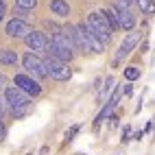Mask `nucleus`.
<instances>
[{
	"label": "nucleus",
	"instance_id": "1",
	"mask_svg": "<svg viewBox=\"0 0 155 155\" xmlns=\"http://www.w3.org/2000/svg\"><path fill=\"white\" fill-rule=\"evenodd\" d=\"M44 53H46L48 57H53V59L64 61V64H70V61L74 59V48H72L70 39L66 37L64 28L50 37V42L46 44V50H44Z\"/></svg>",
	"mask_w": 155,
	"mask_h": 155
},
{
	"label": "nucleus",
	"instance_id": "2",
	"mask_svg": "<svg viewBox=\"0 0 155 155\" xmlns=\"http://www.w3.org/2000/svg\"><path fill=\"white\" fill-rule=\"evenodd\" d=\"M5 98H7V105L11 107L13 116H24L28 105H31V96L26 92H22L20 87H15V85L5 87Z\"/></svg>",
	"mask_w": 155,
	"mask_h": 155
},
{
	"label": "nucleus",
	"instance_id": "3",
	"mask_svg": "<svg viewBox=\"0 0 155 155\" xmlns=\"http://www.w3.org/2000/svg\"><path fill=\"white\" fill-rule=\"evenodd\" d=\"M85 22L92 26V31L96 33V37L101 39L103 44H107L109 39H111V33H114V31H111V26L107 24L105 15H103L101 11H92V13L87 15V20H85Z\"/></svg>",
	"mask_w": 155,
	"mask_h": 155
},
{
	"label": "nucleus",
	"instance_id": "4",
	"mask_svg": "<svg viewBox=\"0 0 155 155\" xmlns=\"http://www.w3.org/2000/svg\"><path fill=\"white\" fill-rule=\"evenodd\" d=\"M22 68L26 70V74L28 77H33V79H46L48 74H46V66H44V59H39L35 53H24V57H22Z\"/></svg>",
	"mask_w": 155,
	"mask_h": 155
},
{
	"label": "nucleus",
	"instance_id": "5",
	"mask_svg": "<svg viewBox=\"0 0 155 155\" xmlns=\"http://www.w3.org/2000/svg\"><path fill=\"white\" fill-rule=\"evenodd\" d=\"M44 66H46V74L55 81H68L72 77V70L68 68V64H64L59 59L48 57V59H44Z\"/></svg>",
	"mask_w": 155,
	"mask_h": 155
},
{
	"label": "nucleus",
	"instance_id": "6",
	"mask_svg": "<svg viewBox=\"0 0 155 155\" xmlns=\"http://www.w3.org/2000/svg\"><path fill=\"white\" fill-rule=\"evenodd\" d=\"M77 28H79L81 37H83V42L87 44V50H92V53H96V55H101L103 50H105V44L96 37V33L92 31V26H90L87 22H79Z\"/></svg>",
	"mask_w": 155,
	"mask_h": 155
},
{
	"label": "nucleus",
	"instance_id": "7",
	"mask_svg": "<svg viewBox=\"0 0 155 155\" xmlns=\"http://www.w3.org/2000/svg\"><path fill=\"white\" fill-rule=\"evenodd\" d=\"M13 83H15V87L26 92L28 96H39V94H42V85H39V81L33 79V77H28L26 72H24V74H15Z\"/></svg>",
	"mask_w": 155,
	"mask_h": 155
},
{
	"label": "nucleus",
	"instance_id": "8",
	"mask_svg": "<svg viewBox=\"0 0 155 155\" xmlns=\"http://www.w3.org/2000/svg\"><path fill=\"white\" fill-rule=\"evenodd\" d=\"M140 37H142V33H140V31H131V33H127V37L122 39V44H120L118 53H116V61H120V59L129 57V55L133 53V50L138 48V42H140Z\"/></svg>",
	"mask_w": 155,
	"mask_h": 155
},
{
	"label": "nucleus",
	"instance_id": "9",
	"mask_svg": "<svg viewBox=\"0 0 155 155\" xmlns=\"http://www.w3.org/2000/svg\"><path fill=\"white\" fill-rule=\"evenodd\" d=\"M31 28L26 22H22V20H15V18H11L7 22V26H5V33L9 35V37H18V39H24L28 33H31Z\"/></svg>",
	"mask_w": 155,
	"mask_h": 155
},
{
	"label": "nucleus",
	"instance_id": "10",
	"mask_svg": "<svg viewBox=\"0 0 155 155\" xmlns=\"http://www.w3.org/2000/svg\"><path fill=\"white\" fill-rule=\"evenodd\" d=\"M64 33H66V37L70 39V44H72V48H74V50H79V53H87V44L83 42V37H81L77 24L64 26Z\"/></svg>",
	"mask_w": 155,
	"mask_h": 155
},
{
	"label": "nucleus",
	"instance_id": "11",
	"mask_svg": "<svg viewBox=\"0 0 155 155\" xmlns=\"http://www.w3.org/2000/svg\"><path fill=\"white\" fill-rule=\"evenodd\" d=\"M24 44H26L31 50L44 53V50H46V44H48V39H46V35L42 33V31H31V33L24 37Z\"/></svg>",
	"mask_w": 155,
	"mask_h": 155
},
{
	"label": "nucleus",
	"instance_id": "12",
	"mask_svg": "<svg viewBox=\"0 0 155 155\" xmlns=\"http://www.w3.org/2000/svg\"><path fill=\"white\" fill-rule=\"evenodd\" d=\"M114 9H116V7H114ZM116 15H118L120 28H125V31H133V26H136V15H133L131 11H122V9H116Z\"/></svg>",
	"mask_w": 155,
	"mask_h": 155
},
{
	"label": "nucleus",
	"instance_id": "13",
	"mask_svg": "<svg viewBox=\"0 0 155 155\" xmlns=\"http://www.w3.org/2000/svg\"><path fill=\"white\" fill-rule=\"evenodd\" d=\"M50 11L59 18H68L70 15V5L66 0H50Z\"/></svg>",
	"mask_w": 155,
	"mask_h": 155
},
{
	"label": "nucleus",
	"instance_id": "14",
	"mask_svg": "<svg viewBox=\"0 0 155 155\" xmlns=\"http://www.w3.org/2000/svg\"><path fill=\"white\" fill-rule=\"evenodd\" d=\"M101 13L105 15L107 24L111 26V31H118V28H120V22H118V15H116V9H114V5H111V7H107V9H103Z\"/></svg>",
	"mask_w": 155,
	"mask_h": 155
},
{
	"label": "nucleus",
	"instance_id": "15",
	"mask_svg": "<svg viewBox=\"0 0 155 155\" xmlns=\"http://www.w3.org/2000/svg\"><path fill=\"white\" fill-rule=\"evenodd\" d=\"M0 64L2 66H15L18 64V53L9 48H0Z\"/></svg>",
	"mask_w": 155,
	"mask_h": 155
},
{
	"label": "nucleus",
	"instance_id": "16",
	"mask_svg": "<svg viewBox=\"0 0 155 155\" xmlns=\"http://www.w3.org/2000/svg\"><path fill=\"white\" fill-rule=\"evenodd\" d=\"M136 5L140 7L142 13H153L155 11V0H136Z\"/></svg>",
	"mask_w": 155,
	"mask_h": 155
},
{
	"label": "nucleus",
	"instance_id": "17",
	"mask_svg": "<svg viewBox=\"0 0 155 155\" xmlns=\"http://www.w3.org/2000/svg\"><path fill=\"white\" fill-rule=\"evenodd\" d=\"M114 7H116V9H122V11H131V13H133L136 0H114Z\"/></svg>",
	"mask_w": 155,
	"mask_h": 155
},
{
	"label": "nucleus",
	"instance_id": "18",
	"mask_svg": "<svg viewBox=\"0 0 155 155\" xmlns=\"http://www.w3.org/2000/svg\"><path fill=\"white\" fill-rule=\"evenodd\" d=\"M125 79H127V81L140 79V70H138L136 66H127V68H125Z\"/></svg>",
	"mask_w": 155,
	"mask_h": 155
},
{
	"label": "nucleus",
	"instance_id": "19",
	"mask_svg": "<svg viewBox=\"0 0 155 155\" xmlns=\"http://www.w3.org/2000/svg\"><path fill=\"white\" fill-rule=\"evenodd\" d=\"M13 18L15 20H22V22H28V20H31L28 11H26V9H20V7H13Z\"/></svg>",
	"mask_w": 155,
	"mask_h": 155
},
{
	"label": "nucleus",
	"instance_id": "20",
	"mask_svg": "<svg viewBox=\"0 0 155 155\" xmlns=\"http://www.w3.org/2000/svg\"><path fill=\"white\" fill-rule=\"evenodd\" d=\"M15 7L31 11V9H35V7H37V0H15Z\"/></svg>",
	"mask_w": 155,
	"mask_h": 155
},
{
	"label": "nucleus",
	"instance_id": "21",
	"mask_svg": "<svg viewBox=\"0 0 155 155\" xmlns=\"http://www.w3.org/2000/svg\"><path fill=\"white\" fill-rule=\"evenodd\" d=\"M114 83H116V81H114V77H107V79H105V85H103V96H105L107 92L114 90Z\"/></svg>",
	"mask_w": 155,
	"mask_h": 155
},
{
	"label": "nucleus",
	"instance_id": "22",
	"mask_svg": "<svg viewBox=\"0 0 155 155\" xmlns=\"http://www.w3.org/2000/svg\"><path fill=\"white\" fill-rule=\"evenodd\" d=\"M79 133V125H74V127H70L68 131H66V142H70V140H74V136Z\"/></svg>",
	"mask_w": 155,
	"mask_h": 155
},
{
	"label": "nucleus",
	"instance_id": "23",
	"mask_svg": "<svg viewBox=\"0 0 155 155\" xmlns=\"http://www.w3.org/2000/svg\"><path fill=\"white\" fill-rule=\"evenodd\" d=\"M7 107H9V105H7V98H5V96H0V118H2L5 114H7Z\"/></svg>",
	"mask_w": 155,
	"mask_h": 155
},
{
	"label": "nucleus",
	"instance_id": "24",
	"mask_svg": "<svg viewBox=\"0 0 155 155\" xmlns=\"http://www.w3.org/2000/svg\"><path fill=\"white\" fill-rule=\"evenodd\" d=\"M5 136H7V129H5V125H2V120H0V142L5 140Z\"/></svg>",
	"mask_w": 155,
	"mask_h": 155
},
{
	"label": "nucleus",
	"instance_id": "25",
	"mask_svg": "<svg viewBox=\"0 0 155 155\" xmlns=\"http://www.w3.org/2000/svg\"><path fill=\"white\" fill-rule=\"evenodd\" d=\"M122 94H127V96H131V94H133V87H131V83H127V85H125V90H122Z\"/></svg>",
	"mask_w": 155,
	"mask_h": 155
},
{
	"label": "nucleus",
	"instance_id": "26",
	"mask_svg": "<svg viewBox=\"0 0 155 155\" xmlns=\"http://www.w3.org/2000/svg\"><path fill=\"white\" fill-rule=\"evenodd\" d=\"M5 85H7V77L2 74V72H0V90H2Z\"/></svg>",
	"mask_w": 155,
	"mask_h": 155
},
{
	"label": "nucleus",
	"instance_id": "27",
	"mask_svg": "<svg viewBox=\"0 0 155 155\" xmlns=\"http://www.w3.org/2000/svg\"><path fill=\"white\" fill-rule=\"evenodd\" d=\"M2 20H5V5L0 7V22H2Z\"/></svg>",
	"mask_w": 155,
	"mask_h": 155
}]
</instances>
